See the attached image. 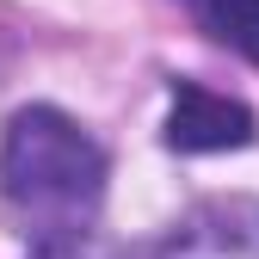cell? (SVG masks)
<instances>
[{"instance_id": "cell-1", "label": "cell", "mask_w": 259, "mask_h": 259, "mask_svg": "<svg viewBox=\"0 0 259 259\" xmlns=\"http://www.w3.org/2000/svg\"><path fill=\"white\" fill-rule=\"evenodd\" d=\"M0 198L37 247L87 241V222L105 198V154L68 111L31 105L0 142Z\"/></svg>"}, {"instance_id": "cell-2", "label": "cell", "mask_w": 259, "mask_h": 259, "mask_svg": "<svg viewBox=\"0 0 259 259\" xmlns=\"http://www.w3.org/2000/svg\"><path fill=\"white\" fill-rule=\"evenodd\" d=\"M253 142V111L229 93H210L198 80L173 87L167 105V148L179 154H216V148H247Z\"/></svg>"}, {"instance_id": "cell-3", "label": "cell", "mask_w": 259, "mask_h": 259, "mask_svg": "<svg viewBox=\"0 0 259 259\" xmlns=\"http://www.w3.org/2000/svg\"><path fill=\"white\" fill-rule=\"evenodd\" d=\"M142 259H259V204H204Z\"/></svg>"}, {"instance_id": "cell-4", "label": "cell", "mask_w": 259, "mask_h": 259, "mask_svg": "<svg viewBox=\"0 0 259 259\" xmlns=\"http://www.w3.org/2000/svg\"><path fill=\"white\" fill-rule=\"evenodd\" d=\"M185 13L198 19L216 44H229L247 62H259V0H185Z\"/></svg>"}, {"instance_id": "cell-5", "label": "cell", "mask_w": 259, "mask_h": 259, "mask_svg": "<svg viewBox=\"0 0 259 259\" xmlns=\"http://www.w3.org/2000/svg\"><path fill=\"white\" fill-rule=\"evenodd\" d=\"M31 259H93V247L87 241H56V247H37Z\"/></svg>"}]
</instances>
